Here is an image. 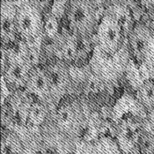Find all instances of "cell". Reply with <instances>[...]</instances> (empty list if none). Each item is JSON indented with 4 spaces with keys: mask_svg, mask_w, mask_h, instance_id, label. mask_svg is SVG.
<instances>
[{
    "mask_svg": "<svg viewBox=\"0 0 154 154\" xmlns=\"http://www.w3.org/2000/svg\"><path fill=\"white\" fill-rule=\"evenodd\" d=\"M7 64L2 75V79L5 81L8 87L13 90L24 88L29 73L33 67L24 59L19 51L12 48H6Z\"/></svg>",
    "mask_w": 154,
    "mask_h": 154,
    "instance_id": "cell-7",
    "label": "cell"
},
{
    "mask_svg": "<svg viewBox=\"0 0 154 154\" xmlns=\"http://www.w3.org/2000/svg\"><path fill=\"white\" fill-rule=\"evenodd\" d=\"M51 118L56 127L73 140L81 136L86 122L83 107L77 100L59 102Z\"/></svg>",
    "mask_w": 154,
    "mask_h": 154,
    "instance_id": "cell-3",
    "label": "cell"
},
{
    "mask_svg": "<svg viewBox=\"0 0 154 154\" xmlns=\"http://www.w3.org/2000/svg\"><path fill=\"white\" fill-rule=\"evenodd\" d=\"M49 106L50 104L45 101L39 100L34 101L28 113L26 124H29L30 127L41 128L47 122L52 113Z\"/></svg>",
    "mask_w": 154,
    "mask_h": 154,
    "instance_id": "cell-13",
    "label": "cell"
},
{
    "mask_svg": "<svg viewBox=\"0 0 154 154\" xmlns=\"http://www.w3.org/2000/svg\"><path fill=\"white\" fill-rule=\"evenodd\" d=\"M27 1L44 14L50 12L53 4V0H27Z\"/></svg>",
    "mask_w": 154,
    "mask_h": 154,
    "instance_id": "cell-18",
    "label": "cell"
},
{
    "mask_svg": "<svg viewBox=\"0 0 154 154\" xmlns=\"http://www.w3.org/2000/svg\"><path fill=\"white\" fill-rule=\"evenodd\" d=\"M152 36V30L148 26L142 23L135 25L128 35L127 42L131 56L139 63H143Z\"/></svg>",
    "mask_w": 154,
    "mask_h": 154,
    "instance_id": "cell-11",
    "label": "cell"
},
{
    "mask_svg": "<svg viewBox=\"0 0 154 154\" xmlns=\"http://www.w3.org/2000/svg\"><path fill=\"white\" fill-rule=\"evenodd\" d=\"M87 154H122V152L114 137L101 136L89 144Z\"/></svg>",
    "mask_w": 154,
    "mask_h": 154,
    "instance_id": "cell-14",
    "label": "cell"
},
{
    "mask_svg": "<svg viewBox=\"0 0 154 154\" xmlns=\"http://www.w3.org/2000/svg\"><path fill=\"white\" fill-rule=\"evenodd\" d=\"M19 154H23V153H19Z\"/></svg>",
    "mask_w": 154,
    "mask_h": 154,
    "instance_id": "cell-25",
    "label": "cell"
},
{
    "mask_svg": "<svg viewBox=\"0 0 154 154\" xmlns=\"http://www.w3.org/2000/svg\"><path fill=\"white\" fill-rule=\"evenodd\" d=\"M60 20L51 12L44 14V35L43 39L46 41H54L61 33Z\"/></svg>",
    "mask_w": 154,
    "mask_h": 154,
    "instance_id": "cell-16",
    "label": "cell"
},
{
    "mask_svg": "<svg viewBox=\"0 0 154 154\" xmlns=\"http://www.w3.org/2000/svg\"><path fill=\"white\" fill-rule=\"evenodd\" d=\"M95 45L105 53L115 54L125 43L122 25L118 16L112 12H105L99 20L94 35Z\"/></svg>",
    "mask_w": 154,
    "mask_h": 154,
    "instance_id": "cell-4",
    "label": "cell"
},
{
    "mask_svg": "<svg viewBox=\"0 0 154 154\" xmlns=\"http://www.w3.org/2000/svg\"><path fill=\"white\" fill-rule=\"evenodd\" d=\"M141 5L146 7V8H151L154 7V0H137Z\"/></svg>",
    "mask_w": 154,
    "mask_h": 154,
    "instance_id": "cell-20",
    "label": "cell"
},
{
    "mask_svg": "<svg viewBox=\"0 0 154 154\" xmlns=\"http://www.w3.org/2000/svg\"><path fill=\"white\" fill-rule=\"evenodd\" d=\"M24 88L28 94L37 100L48 102L50 105L53 104L51 100L50 85L46 71L42 65L35 66L31 70Z\"/></svg>",
    "mask_w": 154,
    "mask_h": 154,
    "instance_id": "cell-9",
    "label": "cell"
},
{
    "mask_svg": "<svg viewBox=\"0 0 154 154\" xmlns=\"http://www.w3.org/2000/svg\"><path fill=\"white\" fill-rule=\"evenodd\" d=\"M67 154H77L75 152H68Z\"/></svg>",
    "mask_w": 154,
    "mask_h": 154,
    "instance_id": "cell-22",
    "label": "cell"
},
{
    "mask_svg": "<svg viewBox=\"0 0 154 154\" xmlns=\"http://www.w3.org/2000/svg\"><path fill=\"white\" fill-rule=\"evenodd\" d=\"M116 124L115 138L122 153H130L138 144L143 131L145 129V121L140 119H123Z\"/></svg>",
    "mask_w": 154,
    "mask_h": 154,
    "instance_id": "cell-8",
    "label": "cell"
},
{
    "mask_svg": "<svg viewBox=\"0 0 154 154\" xmlns=\"http://www.w3.org/2000/svg\"><path fill=\"white\" fill-rule=\"evenodd\" d=\"M122 154H129V153H122Z\"/></svg>",
    "mask_w": 154,
    "mask_h": 154,
    "instance_id": "cell-24",
    "label": "cell"
},
{
    "mask_svg": "<svg viewBox=\"0 0 154 154\" xmlns=\"http://www.w3.org/2000/svg\"><path fill=\"white\" fill-rule=\"evenodd\" d=\"M18 5L13 0H1V40L3 46L12 43L18 38L16 13Z\"/></svg>",
    "mask_w": 154,
    "mask_h": 154,
    "instance_id": "cell-10",
    "label": "cell"
},
{
    "mask_svg": "<svg viewBox=\"0 0 154 154\" xmlns=\"http://www.w3.org/2000/svg\"><path fill=\"white\" fill-rule=\"evenodd\" d=\"M50 85L51 100L53 104L58 105L60 101L68 95L73 88V79L71 66L63 60L56 58L43 65Z\"/></svg>",
    "mask_w": 154,
    "mask_h": 154,
    "instance_id": "cell-6",
    "label": "cell"
},
{
    "mask_svg": "<svg viewBox=\"0 0 154 154\" xmlns=\"http://www.w3.org/2000/svg\"><path fill=\"white\" fill-rule=\"evenodd\" d=\"M142 64L145 67L150 78L154 79V31H152V36L144 55Z\"/></svg>",
    "mask_w": 154,
    "mask_h": 154,
    "instance_id": "cell-17",
    "label": "cell"
},
{
    "mask_svg": "<svg viewBox=\"0 0 154 154\" xmlns=\"http://www.w3.org/2000/svg\"><path fill=\"white\" fill-rule=\"evenodd\" d=\"M99 9L90 0H70L65 17L71 32L94 36L99 23Z\"/></svg>",
    "mask_w": 154,
    "mask_h": 154,
    "instance_id": "cell-2",
    "label": "cell"
},
{
    "mask_svg": "<svg viewBox=\"0 0 154 154\" xmlns=\"http://www.w3.org/2000/svg\"><path fill=\"white\" fill-rule=\"evenodd\" d=\"M147 110L137 100L130 95H124L116 104L113 110V121L115 123L123 119H140L145 121Z\"/></svg>",
    "mask_w": 154,
    "mask_h": 154,
    "instance_id": "cell-12",
    "label": "cell"
},
{
    "mask_svg": "<svg viewBox=\"0 0 154 154\" xmlns=\"http://www.w3.org/2000/svg\"><path fill=\"white\" fill-rule=\"evenodd\" d=\"M16 27L20 40L35 42L44 35V13L32 5L28 1L18 5Z\"/></svg>",
    "mask_w": 154,
    "mask_h": 154,
    "instance_id": "cell-5",
    "label": "cell"
},
{
    "mask_svg": "<svg viewBox=\"0 0 154 154\" xmlns=\"http://www.w3.org/2000/svg\"><path fill=\"white\" fill-rule=\"evenodd\" d=\"M129 154H146V153L143 151L142 149L140 148V146L137 144V146H136V147H135V148H134V149H133V150H132Z\"/></svg>",
    "mask_w": 154,
    "mask_h": 154,
    "instance_id": "cell-21",
    "label": "cell"
},
{
    "mask_svg": "<svg viewBox=\"0 0 154 154\" xmlns=\"http://www.w3.org/2000/svg\"><path fill=\"white\" fill-rule=\"evenodd\" d=\"M136 98L147 111L154 107V79L144 80L137 89Z\"/></svg>",
    "mask_w": 154,
    "mask_h": 154,
    "instance_id": "cell-15",
    "label": "cell"
},
{
    "mask_svg": "<svg viewBox=\"0 0 154 154\" xmlns=\"http://www.w3.org/2000/svg\"><path fill=\"white\" fill-rule=\"evenodd\" d=\"M131 58V53L127 41L115 54L105 53L95 45L88 65L95 78L106 87H109L117 83L124 75Z\"/></svg>",
    "mask_w": 154,
    "mask_h": 154,
    "instance_id": "cell-1",
    "label": "cell"
},
{
    "mask_svg": "<svg viewBox=\"0 0 154 154\" xmlns=\"http://www.w3.org/2000/svg\"><path fill=\"white\" fill-rule=\"evenodd\" d=\"M150 154H154V148H153V150H152V151L151 152V153H150Z\"/></svg>",
    "mask_w": 154,
    "mask_h": 154,
    "instance_id": "cell-23",
    "label": "cell"
},
{
    "mask_svg": "<svg viewBox=\"0 0 154 154\" xmlns=\"http://www.w3.org/2000/svg\"><path fill=\"white\" fill-rule=\"evenodd\" d=\"M145 129L154 134V107L147 111L145 119Z\"/></svg>",
    "mask_w": 154,
    "mask_h": 154,
    "instance_id": "cell-19",
    "label": "cell"
}]
</instances>
